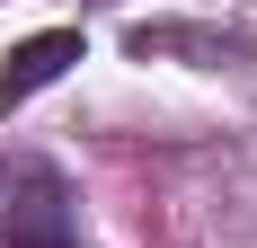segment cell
<instances>
[{
	"label": "cell",
	"mask_w": 257,
	"mask_h": 248,
	"mask_svg": "<svg viewBox=\"0 0 257 248\" xmlns=\"http://www.w3.org/2000/svg\"><path fill=\"white\" fill-rule=\"evenodd\" d=\"M71 62H80V36H71V27H45V36H27V45L0 62V106H18V98H36V89H53Z\"/></svg>",
	"instance_id": "cell-2"
},
{
	"label": "cell",
	"mask_w": 257,
	"mask_h": 248,
	"mask_svg": "<svg viewBox=\"0 0 257 248\" xmlns=\"http://www.w3.org/2000/svg\"><path fill=\"white\" fill-rule=\"evenodd\" d=\"M0 248H80V204H71V186H62L45 160L9 177V204H0Z\"/></svg>",
	"instance_id": "cell-1"
}]
</instances>
